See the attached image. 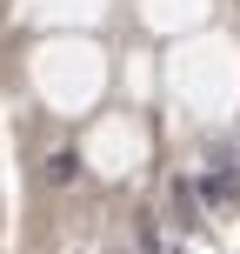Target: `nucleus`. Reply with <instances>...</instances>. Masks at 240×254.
<instances>
[{
    "label": "nucleus",
    "instance_id": "obj_1",
    "mask_svg": "<svg viewBox=\"0 0 240 254\" xmlns=\"http://www.w3.org/2000/svg\"><path fill=\"white\" fill-rule=\"evenodd\" d=\"M193 181H200L207 214H220V221H227V214H240V174H234V167H200Z\"/></svg>",
    "mask_w": 240,
    "mask_h": 254
},
{
    "label": "nucleus",
    "instance_id": "obj_2",
    "mask_svg": "<svg viewBox=\"0 0 240 254\" xmlns=\"http://www.w3.org/2000/svg\"><path fill=\"white\" fill-rule=\"evenodd\" d=\"M167 207H174V228H200V221H207V201H200V181H193V174H180L174 181V188H167Z\"/></svg>",
    "mask_w": 240,
    "mask_h": 254
},
{
    "label": "nucleus",
    "instance_id": "obj_3",
    "mask_svg": "<svg viewBox=\"0 0 240 254\" xmlns=\"http://www.w3.org/2000/svg\"><path fill=\"white\" fill-rule=\"evenodd\" d=\"M74 174H80V154H74V147L47 154V188H74Z\"/></svg>",
    "mask_w": 240,
    "mask_h": 254
},
{
    "label": "nucleus",
    "instance_id": "obj_4",
    "mask_svg": "<svg viewBox=\"0 0 240 254\" xmlns=\"http://www.w3.org/2000/svg\"><path fill=\"white\" fill-rule=\"evenodd\" d=\"M134 254H160V234H153V221L140 228V248H134Z\"/></svg>",
    "mask_w": 240,
    "mask_h": 254
}]
</instances>
